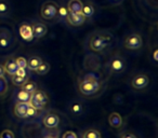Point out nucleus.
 Listing matches in <instances>:
<instances>
[{
  "label": "nucleus",
  "instance_id": "nucleus-27",
  "mask_svg": "<svg viewBox=\"0 0 158 138\" xmlns=\"http://www.w3.org/2000/svg\"><path fill=\"white\" fill-rule=\"evenodd\" d=\"M0 138H15L14 133L10 129H3L1 133H0Z\"/></svg>",
  "mask_w": 158,
  "mask_h": 138
},
{
  "label": "nucleus",
  "instance_id": "nucleus-9",
  "mask_svg": "<svg viewBox=\"0 0 158 138\" xmlns=\"http://www.w3.org/2000/svg\"><path fill=\"white\" fill-rule=\"evenodd\" d=\"M12 43L11 33L7 28H0V48L7 49Z\"/></svg>",
  "mask_w": 158,
  "mask_h": 138
},
{
  "label": "nucleus",
  "instance_id": "nucleus-1",
  "mask_svg": "<svg viewBox=\"0 0 158 138\" xmlns=\"http://www.w3.org/2000/svg\"><path fill=\"white\" fill-rule=\"evenodd\" d=\"M100 83L97 79L94 78H89V79H85L82 82L79 84V90L86 96H90L93 95L99 91Z\"/></svg>",
  "mask_w": 158,
  "mask_h": 138
},
{
  "label": "nucleus",
  "instance_id": "nucleus-29",
  "mask_svg": "<svg viewBox=\"0 0 158 138\" xmlns=\"http://www.w3.org/2000/svg\"><path fill=\"white\" fill-rule=\"evenodd\" d=\"M37 114V110L35 108H33L29 105L28 109H27V113H26V118H31V116H35Z\"/></svg>",
  "mask_w": 158,
  "mask_h": 138
},
{
  "label": "nucleus",
  "instance_id": "nucleus-16",
  "mask_svg": "<svg viewBox=\"0 0 158 138\" xmlns=\"http://www.w3.org/2000/svg\"><path fill=\"white\" fill-rule=\"evenodd\" d=\"M84 7L81 0H69L67 6V10L69 13H80Z\"/></svg>",
  "mask_w": 158,
  "mask_h": 138
},
{
  "label": "nucleus",
  "instance_id": "nucleus-33",
  "mask_svg": "<svg viewBox=\"0 0 158 138\" xmlns=\"http://www.w3.org/2000/svg\"><path fill=\"white\" fill-rule=\"evenodd\" d=\"M120 138H136V136L134 135V134L127 132V133H123V135L120 136Z\"/></svg>",
  "mask_w": 158,
  "mask_h": 138
},
{
  "label": "nucleus",
  "instance_id": "nucleus-18",
  "mask_svg": "<svg viewBox=\"0 0 158 138\" xmlns=\"http://www.w3.org/2000/svg\"><path fill=\"white\" fill-rule=\"evenodd\" d=\"M22 90H24L25 92L29 93V94H33V93L37 90V84H36L34 81L27 80V81L24 83V85L22 86Z\"/></svg>",
  "mask_w": 158,
  "mask_h": 138
},
{
  "label": "nucleus",
  "instance_id": "nucleus-35",
  "mask_svg": "<svg viewBox=\"0 0 158 138\" xmlns=\"http://www.w3.org/2000/svg\"><path fill=\"white\" fill-rule=\"evenodd\" d=\"M5 68H3V66L0 65V77H3L5 76Z\"/></svg>",
  "mask_w": 158,
  "mask_h": 138
},
{
  "label": "nucleus",
  "instance_id": "nucleus-13",
  "mask_svg": "<svg viewBox=\"0 0 158 138\" xmlns=\"http://www.w3.org/2000/svg\"><path fill=\"white\" fill-rule=\"evenodd\" d=\"M3 68H5V71L8 73V75H10V76L15 75L16 71H18V69H19V66L15 61V58H9L8 59V61H6Z\"/></svg>",
  "mask_w": 158,
  "mask_h": 138
},
{
  "label": "nucleus",
  "instance_id": "nucleus-32",
  "mask_svg": "<svg viewBox=\"0 0 158 138\" xmlns=\"http://www.w3.org/2000/svg\"><path fill=\"white\" fill-rule=\"evenodd\" d=\"M8 11V6L5 2H0V13H6Z\"/></svg>",
  "mask_w": 158,
  "mask_h": 138
},
{
  "label": "nucleus",
  "instance_id": "nucleus-24",
  "mask_svg": "<svg viewBox=\"0 0 158 138\" xmlns=\"http://www.w3.org/2000/svg\"><path fill=\"white\" fill-rule=\"evenodd\" d=\"M8 91V82L5 77H0V96H2Z\"/></svg>",
  "mask_w": 158,
  "mask_h": 138
},
{
  "label": "nucleus",
  "instance_id": "nucleus-2",
  "mask_svg": "<svg viewBox=\"0 0 158 138\" xmlns=\"http://www.w3.org/2000/svg\"><path fill=\"white\" fill-rule=\"evenodd\" d=\"M29 105L36 110H41L44 108V106L48 104V96L44 91H38L36 90L35 92L31 94V101H29Z\"/></svg>",
  "mask_w": 158,
  "mask_h": 138
},
{
  "label": "nucleus",
  "instance_id": "nucleus-17",
  "mask_svg": "<svg viewBox=\"0 0 158 138\" xmlns=\"http://www.w3.org/2000/svg\"><path fill=\"white\" fill-rule=\"evenodd\" d=\"M41 63H42V59L39 56H31L27 59V68H28L29 70L35 71Z\"/></svg>",
  "mask_w": 158,
  "mask_h": 138
},
{
  "label": "nucleus",
  "instance_id": "nucleus-20",
  "mask_svg": "<svg viewBox=\"0 0 158 138\" xmlns=\"http://www.w3.org/2000/svg\"><path fill=\"white\" fill-rule=\"evenodd\" d=\"M81 13L84 14L85 18H91V16L94 14V8H93L92 5L90 3H87V5H84L82 7V10H81Z\"/></svg>",
  "mask_w": 158,
  "mask_h": 138
},
{
  "label": "nucleus",
  "instance_id": "nucleus-7",
  "mask_svg": "<svg viewBox=\"0 0 158 138\" xmlns=\"http://www.w3.org/2000/svg\"><path fill=\"white\" fill-rule=\"evenodd\" d=\"M42 122H44V125L47 128H56L60 124V116L56 113L50 112V113L46 114Z\"/></svg>",
  "mask_w": 158,
  "mask_h": 138
},
{
  "label": "nucleus",
  "instance_id": "nucleus-26",
  "mask_svg": "<svg viewBox=\"0 0 158 138\" xmlns=\"http://www.w3.org/2000/svg\"><path fill=\"white\" fill-rule=\"evenodd\" d=\"M15 61L18 64L19 68H25V69L27 68V59L25 57H18V58H15Z\"/></svg>",
  "mask_w": 158,
  "mask_h": 138
},
{
  "label": "nucleus",
  "instance_id": "nucleus-25",
  "mask_svg": "<svg viewBox=\"0 0 158 138\" xmlns=\"http://www.w3.org/2000/svg\"><path fill=\"white\" fill-rule=\"evenodd\" d=\"M70 111L74 114H80L82 112V106L78 103H75L70 106Z\"/></svg>",
  "mask_w": 158,
  "mask_h": 138
},
{
  "label": "nucleus",
  "instance_id": "nucleus-14",
  "mask_svg": "<svg viewBox=\"0 0 158 138\" xmlns=\"http://www.w3.org/2000/svg\"><path fill=\"white\" fill-rule=\"evenodd\" d=\"M110 68L115 73H120L125 68V63L121 57H114L110 63Z\"/></svg>",
  "mask_w": 158,
  "mask_h": 138
},
{
  "label": "nucleus",
  "instance_id": "nucleus-4",
  "mask_svg": "<svg viewBox=\"0 0 158 138\" xmlns=\"http://www.w3.org/2000/svg\"><path fill=\"white\" fill-rule=\"evenodd\" d=\"M107 44H108L107 37L101 35V34H95V35H93L90 40V48H91V50H93L94 52H100V51L104 50Z\"/></svg>",
  "mask_w": 158,
  "mask_h": 138
},
{
  "label": "nucleus",
  "instance_id": "nucleus-36",
  "mask_svg": "<svg viewBox=\"0 0 158 138\" xmlns=\"http://www.w3.org/2000/svg\"><path fill=\"white\" fill-rule=\"evenodd\" d=\"M44 138H55V137H53V136H44Z\"/></svg>",
  "mask_w": 158,
  "mask_h": 138
},
{
  "label": "nucleus",
  "instance_id": "nucleus-8",
  "mask_svg": "<svg viewBox=\"0 0 158 138\" xmlns=\"http://www.w3.org/2000/svg\"><path fill=\"white\" fill-rule=\"evenodd\" d=\"M66 21L72 26L78 27L81 26L86 22V18H85L81 12L80 13H68V15L66 16Z\"/></svg>",
  "mask_w": 158,
  "mask_h": 138
},
{
  "label": "nucleus",
  "instance_id": "nucleus-10",
  "mask_svg": "<svg viewBox=\"0 0 158 138\" xmlns=\"http://www.w3.org/2000/svg\"><path fill=\"white\" fill-rule=\"evenodd\" d=\"M31 30H33V36L34 38H37V39H40V38L44 37L48 31V28L44 24L42 23H35V24L31 25Z\"/></svg>",
  "mask_w": 158,
  "mask_h": 138
},
{
  "label": "nucleus",
  "instance_id": "nucleus-28",
  "mask_svg": "<svg viewBox=\"0 0 158 138\" xmlns=\"http://www.w3.org/2000/svg\"><path fill=\"white\" fill-rule=\"evenodd\" d=\"M68 10L66 9L65 7H59V10H57V15L62 18H66V16L68 15Z\"/></svg>",
  "mask_w": 158,
  "mask_h": 138
},
{
  "label": "nucleus",
  "instance_id": "nucleus-19",
  "mask_svg": "<svg viewBox=\"0 0 158 138\" xmlns=\"http://www.w3.org/2000/svg\"><path fill=\"white\" fill-rule=\"evenodd\" d=\"M82 138H102V135L98 129H87L82 135Z\"/></svg>",
  "mask_w": 158,
  "mask_h": 138
},
{
  "label": "nucleus",
  "instance_id": "nucleus-34",
  "mask_svg": "<svg viewBox=\"0 0 158 138\" xmlns=\"http://www.w3.org/2000/svg\"><path fill=\"white\" fill-rule=\"evenodd\" d=\"M153 58L155 61H158V50L156 49V50H154V53H153Z\"/></svg>",
  "mask_w": 158,
  "mask_h": 138
},
{
  "label": "nucleus",
  "instance_id": "nucleus-3",
  "mask_svg": "<svg viewBox=\"0 0 158 138\" xmlns=\"http://www.w3.org/2000/svg\"><path fill=\"white\" fill-rule=\"evenodd\" d=\"M57 10L59 7L55 2L52 1H48V2L44 3L41 8V16L44 20H53L54 18L57 16Z\"/></svg>",
  "mask_w": 158,
  "mask_h": 138
},
{
  "label": "nucleus",
  "instance_id": "nucleus-22",
  "mask_svg": "<svg viewBox=\"0 0 158 138\" xmlns=\"http://www.w3.org/2000/svg\"><path fill=\"white\" fill-rule=\"evenodd\" d=\"M35 71H37V73H38V75H40V76L47 75V73L50 71V65H49L48 63H44V61H42V63L38 66V68L36 69Z\"/></svg>",
  "mask_w": 158,
  "mask_h": 138
},
{
  "label": "nucleus",
  "instance_id": "nucleus-6",
  "mask_svg": "<svg viewBox=\"0 0 158 138\" xmlns=\"http://www.w3.org/2000/svg\"><path fill=\"white\" fill-rule=\"evenodd\" d=\"M149 83V78L146 75H136L132 78L131 85L135 90H143Z\"/></svg>",
  "mask_w": 158,
  "mask_h": 138
},
{
  "label": "nucleus",
  "instance_id": "nucleus-5",
  "mask_svg": "<svg viewBox=\"0 0 158 138\" xmlns=\"http://www.w3.org/2000/svg\"><path fill=\"white\" fill-rule=\"evenodd\" d=\"M143 40L139 34H131L126 38L125 46L129 50H138L142 46Z\"/></svg>",
  "mask_w": 158,
  "mask_h": 138
},
{
  "label": "nucleus",
  "instance_id": "nucleus-23",
  "mask_svg": "<svg viewBox=\"0 0 158 138\" xmlns=\"http://www.w3.org/2000/svg\"><path fill=\"white\" fill-rule=\"evenodd\" d=\"M27 80H28L27 77H20V76H16V75L12 76V83L16 86H23Z\"/></svg>",
  "mask_w": 158,
  "mask_h": 138
},
{
  "label": "nucleus",
  "instance_id": "nucleus-37",
  "mask_svg": "<svg viewBox=\"0 0 158 138\" xmlns=\"http://www.w3.org/2000/svg\"><path fill=\"white\" fill-rule=\"evenodd\" d=\"M112 1H114V2H119L120 0H112Z\"/></svg>",
  "mask_w": 158,
  "mask_h": 138
},
{
  "label": "nucleus",
  "instance_id": "nucleus-30",
  "mask_svg": "<svg viewBox=\"0 0 158 138\" xmlns=\"http://www.w3.org/2000/svg\"><path fill=\"white\" fill-rule=\"evenodd\" d=\"M15 75L16 76H20V77H27L26 69H25V68H19Z\"/></svg>",
  "mask_w": 158,
  "mask_h": 138
},
{
  "label": "nucleus",
  "instance_id": "nucleus-15",
  "mask_svg": "<svg viewBox=\"0 0 158 138\" xmlns=\"http://www.w3.org/2000/svg\"><path fill=\"white\" fill-rule=\"evenodd\" d=\"M108 122H110V126L114 127V128H119V127L123 126V118L119 113L117 112H113V113L110 114L108 116Z\"/></svg>",
  "mask_w": 158,
  "mask_h": 138
},
{
  "label": "nucleus",
  "instance_id": "nucleus-12",
  "mask_svg": "<svg viewBox=\"0 0 158 138\" xmlns=\"http://www.w3.org/2000/svg\"><path fill=\"white\" fill-rule=\"evenodd\" d=\"M28 107H29L28 103H20V101H19V103L14 106V114H15L18 118H21V119L26 118Z\"/></svg>",
  "mask_w": 158,
  "mask_h": 138
},
{
  "label": "nucleus",
  "instance_id": "nucleus-11",
  "mask_svg": "<svg viewBox=\"0 0 158 138\" xmlns=\"http://www.w3.org/2000/svg\"><path fill=\"white\" fill-rule=\"evenodd\" d=\"M19 31H20V35L25 41H31L34 39L33 36V30H31V25L29 24H22L19 28Z\"/></svg>",
  "mask_w": 158,
  "mask_h": 138
},
{
  "label": "nucleus",
  "instance_id": "nucleus-31",
  "mask_svg": "<svg viewBox=\"0 0 158 138\" xmlns=\"http://www.w3.org/2000/svg\"><path fill=\"white\" fill-rule=\"evenodd\" d=\"M63 138H78V136H77L74 132L68 131V132H66V133H64Z\"/></svg>",
  "mask_w": 158,
  "mask_h": 138
},
{
  "label": "nucleus",
  "instance_id": "nucleus-21",
  "mask_svg": "<svg viewBox=\"0 0 158 138\" xmlns=\"http://www.w3.org/2000/svg\"><path fill=\"white\" fill-rule=\"evenodd\" d=\"M31 94L25 92L24 90H21L20 92L18 93V95H16L18 101H20V103H29V101H31Z\"/></svg>",
  "mask_w": 158,
  "mask_h": 138
}]
</instances>
